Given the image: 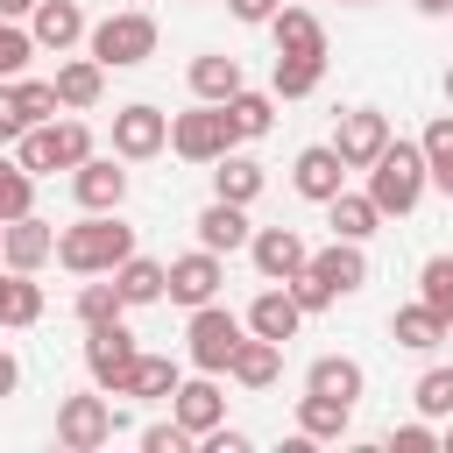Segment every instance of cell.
I'll return each mask as SVG.
<instances>
[{
  "label": "cell",
  "mask_w": 453,
  "mask_h": 453,
  "mask_svg": "<svg viewBox=\"0 0 453 453\" xmlns=\"http://www.w3.org/2000/svg\"><path fill=\"white\" fill-rule=\"evenodd\" d=\"M134 255V226H120V212H85L78 226L57 234V262L71 276H113Z\"/></svg>",
  "instance_id": "6da1fadb"
},
{
  "label": "cell",
  "mask_w": 453,
  "mask_h": 453,
  "mask_svg": "<svg viewBox=\"0 0 453 453\" xmlns=\"http://www.w3.org/2000/svg\"><path fill=\"white\" fill-rule=\"evenodd\" d=\"M432 191V170H425V149L418 142H403V134H389V149L368 163V198L382 205V219H403V212H418V198Z\"/></svg>",
  "instance_id": "7a4b0ae2"
},
{
  "label": "cell",
  "mask_w": 453,
  "mask_h": 453,
  "mask_svg": "<svg viewBox=\"0 0 453 453\" xmlns=\"http://www.w3.org/2000/svg\"><path fill=\"white\" fill-rule=\"evenodd\" d=\"M14 156H21V170H35V177L78 170V163L92 156V127H85L78 113H64V120H42V127H28V134L14 142Z\"/></svg>",
  "instance_id": "3957f363"
},
{
  "label": "cell",
  "mask_w": 453,
  "mask_h": 453,
  "mask_svg": "<svg viewBox=\"0 0 453 453\" xmlns=\"http://www.w3.org/2000/svg\"><path fill=\"white\" fill-rule=\"evenodd\" d=\"M241 340H248V319H234L219 297L198 304L191 326H184V354H191V368H205V375H226L234 354H241Z\"/></svg>",
  "instance_id": "277c9868"
},
{
  "label": "cell",
  "mask_w": 453,
  "mask_h": 453,
  "mask_svg": "<svg viewBox=\"0 0 453 453\" xmlns=\"http://www.w3.org/2000/svg\"><path fill=\"white\" fill-rule=\"evenodd\" d=\"M85 42H92V57L106 71H134V64L156 57V21H149V7H120L99 28H85Z\"/></svg>",
  "instance_id": "5b68a950"
},
{
  "label": "cell",
  "mask_w": 453,
  "mask_h": 453,
  "mask_svg": "<svg viewBox=\"0 0 453 453\" xmlns=\"http://www.w3.org/2000/svg\"><path fill=\"white\" fill-rule=\"evenodd\" d=\"M234 142H241V134H234L226 106H212V99H198L191 113H170V149H177L184 163H198V170H212Z\"/></svg>",
  "instance_id": "8992f818"
},
{
  "label": "cell",
  "mask_w": 453,
  "mask_h": 453,
  "mask_svg": "<svg viewBox=\"0 0 453 453\" xmlns=\"http://www.w3.org/2000/svg\"><path fill=\"white\" fill-rule=\"evenodd\" d=\"M134 361H142V347H134V333H127L120 319H113V326H85V375H92V389L127 396Z\"/></svg>",
  "instance_id": "52a82bcc"
},
{
  "label": "cell",
  "mask_w": 453,
  "mask_h": 453,
  "mask_svg": "<svg viewBox=\"0 0 453 453\" xmlns=\"http://www.w3.org/2000/svg\"><path fill=\"white\" fill-rule=\"evenodd\" d=\"M113 432H120V411L106 403V389H99V396H64V403H57V446H64V453H99Z\"/></svg>",
  "instance_id": "ba28073f"
},
{
  "label": "cell",
  "mask_w": 453,
  "mask_h": 453,
  "mask_svg": "<svg viewBox=\"0 0 453 453\" xmlns=\"http://www.w3.org/2000/svg\"><path fill=\"white\" fill-rule=\"evenodd\" d=\"M163 149H170V113H163V106L134 99V106L113 113V156H120V163H149V156H163Z\"/></svg>",
  "instance_id": "9c48e42d"
},
{
  "label": "cell",
  "mask_w": 453,
  "mask_h": 453,
  "mask_svg": "<svg viewBox=\"0 0 453 453\" xmlns=\"http://www.w3.org/2000/svg\"><path fill=\"white\" fill-rule=\"evenodd\" d=\"M333 149H340L347 170H368V163L389 149V113H375V106H347L340 127H333Z\"/></svg>",
  "instance_id": "30bf717a"
},
{
  "label": "cell",
  "mask_w": 453,
  "mask_h": 453,
  "mask_svg": "<svg viewBox=\"0 0 453 453\" xmlns=\"http://www.w3.org/2000/svg\"><path fill=\"white\" fill-rule=\"evenodd\" d=\"M248 255H255V276H262V283H290V276L311 262V248H304L297 226H255Z\"/></svg>",
  "instance_id": "8fae6325"
},
{
  "label": "cell",
  "mask_w": 453,
  "mask_h": 453,
  "mask_svg": "<svg viewBox=\"0 0 453 453\" xmlns=\"http://www.w3.org/2000/svg\"><path fill=\"white\" fill-rule=\"evenodd\" d=\"M290 184H297V198H311V205L340 198V191H347V163H340V149H333V142H311V149H297V163H290Z\"/></svg>",
  "instance_id": "7c38bea8"
},
{
  "label": "cell",
  "mask_w": 453,
  "mask_h": 453,
  "mask_svg": "<svg viewBox=\"0 0 453 453\" xmlns=\"http://www.w3.org/2000/svg\"><path fill=\"white\" fill-rule=\"evenodd\" d=\"M71 198H78L85 212H120V198H127L120 156H85V163L71 170Z\"/></svg>",
  "instance_id": "4fadbf2b"
},
{
  "label": "cell",
  "mask_w": 453,
  "mask_h": 453,
  "mask_svg": "<svg viewBox=\"0 0 453 453\" xmlns=\"http://www.w3.org/2000/svg\"><path fill=\"white\" fill-rule=\"evenodd\" d=\"M219 283H226V269H219V255H212V248H191V255H177V262H170V304H184V311L212 304V297H219Z\"/></svg>",
  "instance_id": "5bb4252c"
},
{
  "label": "cell",
  "mask_w": 453,
  "mask_h": 453,
  "mask_svg": "<svg viewBox=\"0 0 453 453\" xmlns=\"http://www.w3.org/2000/svg\"><path fill=\"white\" fill-rule=\"evenodd\" d=\"M170 418L191 432V439H205L212 425H226V396H219V375H191V382H177V396H170Z\"/></svg>",
  "instance_id": "9a60e30c"
},
{
  "label": "cell",
  "mask_w": 453,
  "mask_h": 453,
  "mask_svg": "<svg viewBox=\"0 0 453 453\" xmlns=\"http://www.w3.org/2000/svg\"><path fill=\"white\" fill-rule=\"evenodd\" d=\"M50 255H57V226L50 219H35V212L7 219V241H0V262L7 269H42Z\"/></svg>",
  "instance_id": "2e32d148"
},
{
  "label": "cell",
  "mask_w": 453,
  "mask_h": 453,
  "mask_svg": "<svg viewBox=\"0 0 453 453\" xmlns=\"http://www.w3.org/2000/svg\"><path fill=\"white\" fill-rule=\"evenodd\" d=\"M304 269H311L333 297H354V290L368 283V255H361V241H333V248H319Z\"/></svg>",
  "instance_id": "e0dca14e"
},
{
  "label": "cell",
  "mask_w": 453,
  "mask_h": 453,
  "mask_svg": "<svg viewBox=\"0 0 453 453\" xmlns=\"http://www.w3.org/2000/svg\"><path fill=\"white\" fill-rule=\"evenodd\" d=\"M191 226H198V248H212V255H234V248H248V241H255L248 205H226V198H212Z\"/></svg>",
  "instance_id": "ac0fdd59"
},
{
  "label": "cell",
  "mask_w": 453,
  "mask_h": 453,
  "mask_svg": "<svg viewBox=\"0 0 453 453\" xmlns=\"http://www.w3.org/2000/svg\"><path fill=\"white\" fill-rule=\"evenodd\" d=\"M297 326H304V304L290 297V283H269L248 304V333H262V340H297Z\"/></svg>",
  "instance_id": "d6986e66"
},
{
  "label": "cell",
  "mask_w": 453,
  "mask_h": 453,
  "mask_svg": "<svg viewBox=\"0 0 453 453\" xmlns=\"http://www.w3.org/2000/svg\"><path fill=\"white\" fill-rule=\"evenodd\" d=\"M304 389L340 396V403H361V396H368V368H361L354 354H319V361L304 368Z\"/></svg>",
  "instance_id": "ffe728a7"
},
{
  "label": "cell",
  "mask_w": 453,
  "mask_h": 453,
  "mask_svg": "<svg viewBox=\"0 0 453 453\" xmlns=\"http://www.w3.org/2000/svg\"><path fill=\"white\" fill-rule=\"evenodd\" d=\"M28 35H35V50H57V57H64V50L85 35V7H78V0H35Z\"/></svg>",
  "instance_id": "44dd1931"
},
{
  "label": "cell",
  "mask_w": 453,
  "mask_h": 453,
  "mask_svg": "<svg viewBox=\"0 0 453 453\" xmlns=\"http://www.w3.org/2000/svg\"><path fill=\"white\" fill-rule=\"evenodd\" d=\"M269 35H276L283 57H326V21L311 7H276L269 14Z\"/></svg>",
  "instance_id": "7402d4cb"
},
{
  "label": "cell",
  "mask_w": 453,
  "mask_h": 453,
  "mask_svg": "<svg viewBox=\"0 0 453 453\" xmlns=\"http://www.w3.org/2000/svg\"><path fill=\"white\" fill-rule=\"evenodd\" d=\"M99 92H106V64H99V57H64V64H57V99H64V113H92Z\"/></svg>",
  "instance_id": "603a6c76"
},
{
  "label": "cell",
  "mask_w": 453,
  "mask_h": 453,
  "mask_svg": "<svg viewBox=\"0 0 453 453\" xmlns=\"http://www.w3.org/2000/svg\"><path fill=\"white\" fill-rule=\"evenodd\" d=\"M262 184H269V170H262L255 156H234V149H226V156L212 163V198H226V205H255Z\"/></svg>",
  "instance_id": "cb8c5ba5"
},
{
  "label": "cell",
  "mask_w": 453,
  "mask_h": 453,
  "mask_svg": "<svg viewBox=\"0 0 453 453\" xmlns=\"http://www.w3.org/2000/svg\"><path fill=\"white\" fill-rule=\"evenodd\" d=\"M446 333H453V326H446V319H439V311H432L425 297H418V304H396V311H389V340H396V347H411V354H432V347H439Z\"/></svg>",
  "instance_id": "d4e9b609"
},
{
  "label": "cell",
  "mask_w": 453,
  "mask_h": 453,
  "mask_svg": "<svg viewBox=\"0 0 453 453\" xmlns=\"http://www.w3.org/2000/svg\"><path fill=\"white\" fill-rule=\"evenodd\" d=\"M326 226H333V241H368L382 226V205L368 191H340V198H326Z\"/></svg>",
  "instance_id": "484cf974"
},
{
  "label": "cell",
  "mask_w": 453,
  "mask_h": 453,
  "mask_svg": "<svg viewBox=\"0 0 453 453\" xmlns=\"http://www.w3.org/2000/svg\"><path fill=\"white\" fill-rule=\"evenodd\" d=\"M113 283H120L127 304H163V297H170V262H156V255H127V262L113 269Z\"/></svg>",
  "instance_id": "4316f807"
},
{
  "label": "cell",
  "mask_w": 453,
  "mask_h": 453,
  "mask_svg": "<svg viewBox=\"0 0 453 453\" xmlns=\"http://www.w3.org/2000/svg\"><path fill=\"white\" fill-rule=\"evenodd\" d=\"M241 389H269L276 375H283V340H262V333H248L241 340V354H234V368H226Z\"/></svg>",
  "instance_id": "83f0119b"
},
{
  "label": "cell",
  "mask_w": 453,
  "mask_h": 453,
  "mask_svg": "<svg viewBox=\"0 0 453 453\" xmlns=\"http://www.w3.org/2000/svg\"><path fill=\"white\" fill-rule=\"evenodd\" d=\"M42 319V283L35 269H7L0 262V326H35Z\"/></svg>",
  "instance_id": "f1b7e54d"
},
{
  "label": "cell",
  "mask_w": 453,
  "mask_h": 453,
  "mask_svg": "<svg viewBox=\"0 0 453 453\" xmlns=\"http://www.w3.org/2000/svg\"><path fill=\"white\" fill-rule=\"evenodd\" d=\"M248 78H241V57H219V50H205V57H191V92L198 99H212V106H226L234 92H241Z\"/></svg>",
  "instance_id": "f546056e"
},
{
  "label": "cell",
  "mask_w": 453,
  "mask_h": 453,
  "mask_svg": "<svg viewBox=\"0 0 453 453\" xmlns=\"http://www.w3.org/2000/svg\"><path fill=\"white\" fill-rule=\"evenodd\" d=\"M347 418H354V403H340V396H319V389H304L297 396V432L319 446V439H347Z\"/></svg>",
  "instance_id": "4dcf8cb0"
},
{
  "label": "cell",
  "mask_w": 453,
  "mask_h": 453,
  "mask_svg": "<svg viewBox=\"0 0 453 453\" xmlns=\"http://www.w3.org/2000/svg\"><path fill=\"white\" fill-rule=\"evenodd\" d=\"M319 78H326V57H283L276 50V64H269V92L276 99H304V92H319Z\"/></svg>",
  "instance_id": "1f68e13d"
},
{
  "label": "cell",
  "mask_w": 453,
  "mask_h": 453,
  "mask_svg": "<svg viewBox=\"0 0 453 453\" xmlns=\"http://www.w3.org/2000/svg\"><path fill=\"white\" fill-rule=\"evenodd\" d=\"M226 120H234L241 142H262V134L276 127V92H248V85H241V92L226 99Z\"/></svg>",
  "instance_id": "d6a6232c"
},
{
  "label": "cell",
  "mask_w": 453,
  "mask_h": 453,
  "mask_svg": "<svg viewBox=\"0 0 453 453\" xmlns=\"http://www.w3.org/2000/svg\"><path fill=\"white\" fill-rule=\"evenodd\" d=\"M177 382H184V375H177V361H170V354H142V361H134L127 396H142V403H170V396H177Z\"/></svg>",
  "instance_id": "836d02e7"
},
{
  "label": "cell",
  "mask_w": 453,
  "mask_h": 453,
  "mask_svg": "<svg viewBox=\"0 0 453 453\" xmlns=\"http://www.w3.org/2000/svg\"><path fill=\"white\" fill-rule=\"evenodd\" d=\"M418 149H425V170H432V191H446L453 198V113H439L425 134H418Z\"/></svg>",
  "instance_id": "e575fe53"
},
{
  "label": "cell",
  "mask_w": 453,
  "mask_h": 453,
  "mask_svg": "<svg viewBox=\"0 0 453 453\" xmlns=\"http://www.w3.org/2000/svg\"><path fill=\"white\" fill-rule=\"evenodd\" d=\"M35 212V170H21V156H0V226Z\"/></svg>",
  "instance_id": "d590c367"
},
{
  "label": "cell",
  "mask_w": 453,
  "mask_h": 453,
  "mask_svg": "<svg viewBox=\"0 0 453 453\" xmlns=\"http://www.w3.org/2000/svg\"><path fill=\"white\" fill-rule=\"evenodd\" d=\"M120 311H127V297H120L113 276H92V283L78 290V326H113Z\"/></svg>",
  "instance_id": "8d00e7d4"
},
{
  "label": "cell",
  "mask_w": 453,
  "mask_h": 453,
  "mask_svg": "<svg viewBox=\"0 0 453 453\" xmlns=\"http://www.w3.org/2000/svg\"><path fill=\"white\" fill-rule=\"evenodd\" d=\"M14 99H21V113H28V127H42V120H57L64 113V99H57V78H14Z\"/></svg>",
  "instance_id": "74e56055"
},
{
  "label": "cell",
  "mask_w": 453,
  "mask_h": 453,
  "mask_svg": "<svg viewBox=\"0 0 453 453\" xmlns=\"http://www.w3.org/2000/svg\"><path fill=\"white\" fill-rule=\"evenodd\" d=\"M411 403H418V418H453V368H425L411 382Z\"/></svg>",
  "instance_id": "f35d334b"
},
{
  "label": "cell",
  "mask_w": 453,
  "mask_h": 453,
  "mask_svg": "<svg viewBox=\"0 0 453 453\" xmlns=\"http://www.w3.org/2000/svg\"><path fill=\"white\" fill-rule=\"evenodd\" d=\"M418 297H425V304L453 326V255H432V262L418 269Z\"/></svg>",
  "instance_id": "ab89813d"
},
{
  "label": "cell",
  "mask_w": 453,
  "mask_h": 453,
  "mask_svg": "<svg viewBox=\"0 0 453 453\" xmlns=\"http://www.w3.org/2000/svg\"><path fill=\"white\" fill-rule=\"evenodd\" d=\"M28 57H35V35H28L21 21H0V78H21Z\"/></svg>",
  "instance_id": "60d3db41"
},
{
  "label": "cell",
  "mask_w": 453,
  "mask_h": 453,
  "mask_svg": "<svg viewBox=\"0 0 453 453\" xmlns=\"http://www.w3.org/2000/svg\"><path fill=\"white\" fill-rule=\"evenodd\" d=\"M28 134V113H21V99H14V78H0V149H14Z\"/></svg>",
  "instance_id": "b9f144b4"
},
{
  "label": "cell",
  "mask_w": 453,
  "mask_h": 453,
  "mask_svg": "<svg viewBox=\"0 0 453 453\" xmlns=\"http://www.w3.org/2000/svg\"><path fill=\"white\" fill-rule=\"evenodd\" d=\"M142 446H149V453H184V446H198V439H191L177 418H163V425H142Z\"/></svg>",
  "instance_id": "7bdbcfd3"
},
{
  "label": "cell",
  "mask_w": 453,
  "mask_h": 453,
  "mask_svg": "<svg viewBox=\"0 0 453 453\" xmlns=\"http://www.w3.org/2000/svg\"><path fill=\"white\" fill-rule=\"evenodd\" d=\"M432 446H439L432 418H418V425H396V432H389V453H432Z\"/></svg>",
  "instance_id": "ee69618b"
},
{
  "label": "cell",
  "mask_w": 453,
  "mask_h": 453,
  "mask_svg": "<svg viewBox=\"0 0 453 453\" xmlns=\"http://www.w3.org/2000/svg\"><path fill=\"white\" fill-rule=\"evenodd\" d=\"M290 297H297L304 311H326V304H333V290H326V283H319L311 269H297V276H290Z\"/></svg>",
  "instance_id": "f6af8a7d"
},
{
  "label": "cell",
  "mask_w": 453,
  "mask_h": 453,
  "mask_svg": "<svg viewBox=\"0 0 453 453\" xmlns=\"http://www.w3.org/2000/svg\"><path fill=\"white\" fill-rule=\"evenodd\" d=\"M198 446H205V453H248V432H234V425H212Z\"/></svg>",
  "instance_id": "bcb514c9"
},
{
  "label": "cell",
  "mask_w": 453,
  "mask_h": 453,
  "mask_svg": "<svg viewBox=\"0 0 453 453\" xmlns=\"http://www.w3.org/2000/svg\"><path fill=\"white\" fill-rule=\"evenodd\" d=\"M276 7H283V0H226V14H234V21H255V28H269Z\"/></svg>",
  "instance_id": "7dc6e473"
},
{
  "label": "cell",
  "mask_w": 453,
  "mask_h": 453,
  "mask_svg": "<svg viewBox=\"0 0 453 453\" xmlns=\"http://www.w3.org/2000/svg\"><path fill=\"white\" fill-rule=\"evenodd\" d=\"M14 389H21V361L0 347V396H14Z\"/></svg>",
  "instance_id": "c3c4849f"
},
{
  "label": "cell",
  "mask_w": 453,
  "mask_h": 453,
  "mask_svg": "<svg viewBox=\"0 0 453 453\" xmlns=\"http://www.w3.org/2000/svg\"><path fill=\"white\" fill-rule=\"evenodd\" d=\"M35 14V0H0V21H28Z\"/></svg>",
  "instance_id": "681fc988"
},
{
  "label": "cell",
  "mask_w": 453,
  "mask_h": 453,
  "mask_svg": "<svg viewBox=\"0 0 453 453\" xmlns=\"http://www.w3.org/2000/svg\"><path fill=\"white\" fill-rule=\"evenodd\" d=\"M418 14H432V21H453V0H411Z\"/></svg>",
  "instance_id": "f907efd6"
},
{
  "label": "cell",
  "mask_w": 453,
  "mask_h": 453,
  "mask_svg": "<svg viewBox=\"0 0 453 453\" xmlns=\"http://www.w3.org/2000/svg\"><path fill=\"white\" fill-rule=\"evenodd\" d=\"M439 446H446V453H453V432H446V439H439Z\"/></svg>",
  "instance_id": "816d5d0a"
},
{
  "label": "cell",
  "mask_w": 453,
  "mask_h": 453,
  "mask_svg": "<svg viewBox=\"0 0 453 453\" xmlns=\"http://www.w3.org/2000/svg\"><path fill=\"white\" fill-rule=\"evenodd\" d=\"M446 99H453V71H446Z\"/></svg>",
  "instance_id": "f5cc1de1"
},
{
  "label": "cell",
  "mask_w": 453,
  "mask_h": 453,
  "mask_svg": "<svg viewBox=\"0 0 453 453\" xmlns=\"http://www.w3.org/2000/svg\"><path fill=\"white\" fill-rule=\"evenodd\" d=\"M347 7H375V0H347Z\"/></svg>",
  "instance_id": "db71d44e"
},
{
  "label": "cell",
  "mask_w": 453,
  "mask_h": 453,
  "mask_svg": "<svg viewBox=\"0 0 453 453\" xmlns=\"http://www.w3.org/2000/svg\"><path fill=\"white\" fill-rule=\"evenodd\" d=\"M127 7H142V0H127Z\"/></svg>",
  "instance_id": "11a10c76"
},
{
  "label": "cell",
  "mask_w": 453,
  "mask_h": 453,
  "mask_svg": "<svg viewBox=\"0 0 453 453\" xmlns=\"http://www.w3.org/2000/svg\"><path fill=\"white\" fill-rule=\"evenodd\" d=\"M0 241H7V226H0Z\"/></svg>",
  "instance_id": "9f6ffc18"
},
{
  "label": "cell",
  "mask_w": 453,
  "mask_h": 453,
  "mask_svg": "<svg viewBox=\"0 0 453 453\" xmlns=\"http://www.w3.org/2000/svg\"><path fill=\"white\" fill-rule=\"evenodd\" d=\"M191 7H198V0H191Z\"/></svg>",
  "instance_id": "6f0895ef"
}]
</instances>
